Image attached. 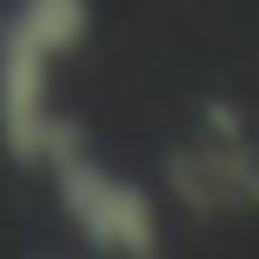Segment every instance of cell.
Instances as JSON below:
<instances>
[{"label": "cell", "mask_w": 259, "mask_h": 259, "mask_svg": "<svg viewBox=\"0 0 259 259\" xmlns=\"http://www.w3.org/2000/svg\"><path fill=\"white\" fill-rule=\"evenodd\" d=\"M171 184L190 209H259V146L228 133V146H202L171 158Z\"/></svg>", "instance_id": "obj_3"}, {"label": "cell", "mask_w": 259, "mask_h": 259, "mask_svg": "<svg viewBox=\"0 0 259 259\" xmlns=\"http://www.w3.org/2000/svg\"><path fill=\"white\" fill-rule=\"evenodd\" d=\"M45 171L57 177L63 215L76 222V234L95 253H133V259L158 253V209H152V196L139 184H126V177H114L108 164H95L76 146V133H63L45 152Z\"/></svg>", "instance_id": "obj_1"}, {"label": "cell", "mask_w": 259, "mask_h": 259, "mask_svg": "<svg viewBox=\"0 0 259 259\" xmlns=\"http://www.w3.org/2000/svg\"><path fill=\"white\" fill-rule=\"evenodd\" d=\"M57 57H70L57 38L25 25L19 13L7 19V32H0V146L19 164H45V152L70 133L51 114V70H57Z\"/></svg>", "instance_id": "obj_2"}]
</instances>
